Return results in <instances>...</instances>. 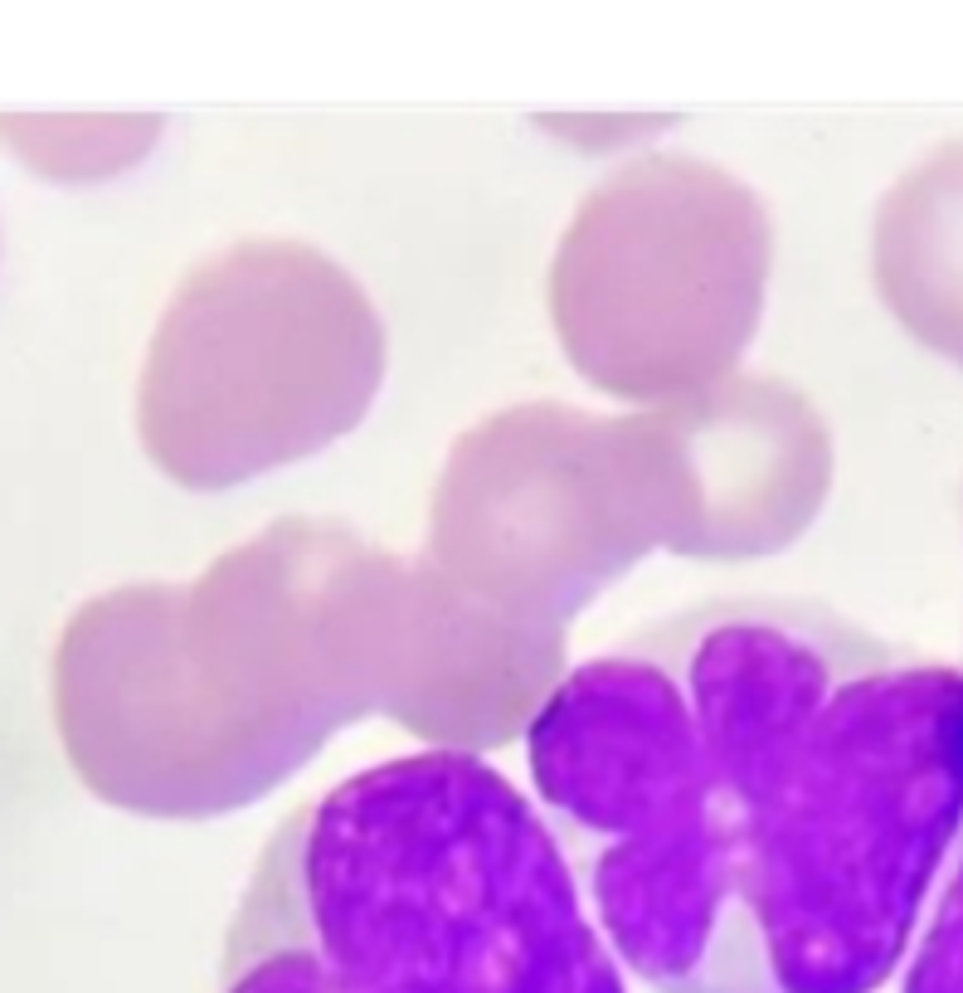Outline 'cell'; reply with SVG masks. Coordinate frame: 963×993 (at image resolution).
I'll return each instance as SVG.
<instances>
[{
  "mask_svg": "<svg viewBox=\"0 0 963 993\" xmlns=\"http://www.w3.org/2000/svg\"><path fill=\"white\" fill-rule=\"evenodd\" d=\"M525 770L652 993H876L963 837V668L715 594L564 672Z\"/></svg>",
  "mask_w": 963,
  "mask_h": 993,
  "instance_id": "1",
  "label": "cell"
},
{
  "mask_svg": "<svg viewBox=\"0 0 963 993\" xmlns=\"http://www.w3.org/2000/svg\"><path fill=\"white\" fill-rule=\"evenodd\" d=\"M220 993H628L535 794L472 750L361 765L273 827Z\"/></svg>",
  "mask_w": 963,
  "mask_h": 993,
  "instance_id": "2",
  "label": "cell"
},
{
  "mask_svg": "<svg viewBox=\"0 0 963 993\" xmlns=\"http://www.w3.org/2000/svg\"><path fill=\"white\" fill-rule=\"evenodd\" d=\"M901 993H963V837L905 954Z\"/></svg>",
  "mask_w": 963,
  "mask_h": 993,
  "instance_id": "3",
  "label": "cell"
}]
</instances>
